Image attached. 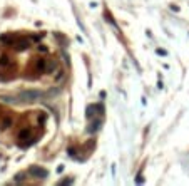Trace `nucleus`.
<instances>
[{"instance_id":"nucleus-1","label":"nucleus","mask_w":189,"mask_h":186,"mask_svg":"<svg viewBox=\"0 0 189 186\" xmlns=\"http://www.w3.org/2000/svg\"><path fill=\"white\" fill-rule=\"evenodd\" d=\"M47 62L49 60L45 59V57H35V59L32 60V66H30L32 72L28 74V77H30V79H35V77H39L42 72H45V69H47Z\"/></svg>"},{"instance_id":"nucleus-2","label":"nucleus","mask_w":189,"mask_h":186,"mask_svg":"<svg viewBox=\"0 0 189 186\" xmlns=\"http://www.w3.org/2000/svg\"><path fill=\"white\" fill-rule=\"evenodd\" d=\"M17 139H19V146H20V148H27V146H30L32 142L37 139V136L34 134L32 127H24V129L19 131Z\"/></svg>"},{"instance_id":"nucleus-3","label":"nucleus","mask_w":189,"mask_h":186,"mask_svg":"<svg viewBox=\"0 0 189 186\" xmlns=\"http://www.w3.org/2000/svg\"><path fill=\"white\" fill-rule=\"evenodd\" d=\"M27 173L32 174L34 178H37V180H45V178L49 176V171L47 169H44V168H40V166H35V164L28 168Z\"/></svg>"},{"instance_id":"nucleus-4","label":"nucleus","mask_w":189,"mask_h":186,"mask_svg":"<svg viewBox=\"0 0 189 186\" xmlns=\"http://www.w3.org/2000/svg\"><path fill=\"white\" fill-rule=\"evenodd\" d=\"M15 51H25V49L30 47V39H27V37H19L17 35V39H15V42H13V45H12Z\"/></svg>"},{"instance_id":"nucleus-5","label":"nucleus","mask_w":189,"mask_h":186,"mask_svg":"<svg viewBox=\"0 0 189 186\" xmlns=\"http://www.w3.org/2000/svg\"><path fill=\"white\" fill-rule=\"evenodd\" d=\"M42 96H44V92L40 91H25L20 94V101H37V99H40Z\"/></svg>"},{"instance_id":"nucleus-6","label":"nucleus","mask_w":189,"mask_h":186,"mask_svg":"<svg viewBox=\"0 0 189 186\" xmlns=\"http://www.w3.org/2000/svg\"><path fill=\"white\" fill-rule=\"evenodd\" d=\"M102 123H104V119H102V116L101 117H94V121H91V124H89V127H87V133H97L99 129L102 127Z\"/></svg>"},{"instance_id":"nucleus-7","label":"nucleus","mask_w":189,"mask_h":186,"mask_svg":"<svg viewBox=\"0 0 189 186\" xmlns=\"http://www.w3.org/2000/svg\"><path fill=\"white\" fill-rule=\"evenodd\" d=\"M10 126H12V117H10V116H5V117L2 119V127H3V129H7V127H10Z\"/></svg>"},{"instance_id":"nucleus-8","label":"nucleus","mask_w":189,"mask_h":186,"mask_svg":"<svg viewBox=\"0 0 189 186\" xmlns=\"http://www.w3.org/2000/svg\"><path fill=\"white\" fill-rule=\"evenodd\" d=\"M104 17H106V20H109V22H110V25H114V27L117 28V24H116V20L112 19V15H110V12H107V10H106V12H104Z\"/></svg>"},{"instance_id":"nucleus-9","label":"nucleus","mask_w":189,"mask_h":186,"mask_svg":"<svg viewBox=\"0 0 189 186\" xmlns=\"http://www.w3.org/2000/svg\"><path fill=\"white\" fill-rule=\"evenodd\" d=\"M54 69H55V60H49V62H47V69H45V72L50 74V72H54Z\"/></svg>"},{"instance_id":"nucleus-10","label":"nucleus","mask_w":189,"mask_h":186,"mask_svg":"<svg viewBox=\"0 0 189 186\" xmlns=\"http://www.w3.org/2000/svg\"><path fill=\"white\" fill-rule=\"evenodd\" d=\"M24 176H25V174H24V173L17 174V176H15V183H22V181H24Z\"/></svg>"},{"instance_id":"nucleus-11","label":"nucleus","mask_w":189,"mask_h":186,"mask_svg":"<svg viewBox=\"0 0 189 186\" xmlns=\"http://www.w3.org/2000/svg\"><path fill=\"white\" fill-rule=\"evenodd\" d=\"M135 183H139V184H141V183H144V178H142V174H141V173L137 174V180H135Z\"/></svg>"},{"instance_id":"nucleus-12","label":"nucleus","mask_w":189,"mask_h":186,"mask_svg":"<svg viewBox=\"0 0 189 186\" xmlns=\"http://www.w3.org/2000/svg\"><path fill=\"white\" fill-rule=\"evenodd\" d=\"M158 55H167V51H164V49H158Z\"/></svg>"},{"instance_id":"nucleus-13","label":"nucleus","mask_w":189,"mask_h":186,"mask_svg":"<svg viewBox=\"0 0 189 186\" xmlns=\"http://www.w3.org/2000/svg\"><path fill=\"white\" fill-rule=\"evenodd\" d=\"M74 183V180H64V181H60L59 184H72Z\"/></svg>"}]
</instances>
